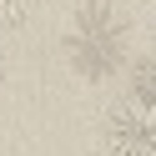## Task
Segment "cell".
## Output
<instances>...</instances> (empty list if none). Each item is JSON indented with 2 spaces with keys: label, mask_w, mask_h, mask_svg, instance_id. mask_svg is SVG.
<instances>
[{
  "label": "cell",
  "mask_w": 156,
  "mask_h": 156,
  "mask_svg": "<svg viewBox=\"0 0 156 156\" xmlns=\"http://www.w3.org/2000/svg\"><path fill=\"white\" fill-rule=\"evenodd\" d=\"M131 101H141V106L156 111V55H141L131 66Z\"/></svg>",
  "instance_id": "obj_3"
},
{
  "label": "cell",
  "mask_w": 156,
  "mask_h": 156,
  "mask_svg": "<svg viewBox=\"0 0 156 156\" xmlns=\"http://www.w3.org/2000/svg\"><path fill=\"white\" fill-rule=\"evenodd\" d=\"M106 151L111 156H156V111L126 101L106 116Z\"/></svg>",
  "instance_id": "obj_2"
},
{
  "label": "cell",
  "mask_w": 156,
  "mask_h": 156,
  "mask_svg": "<svg viewBox=\"0 0 156 156\" xmlns=\"http://www.w3.org/2000/svg\"><path fill=\"white\" fill-rule=\"evenodd\" d=\"M0 81H5V61H0Z\"/></svg>",
  "instance_id": "obj_5"
},
{
  "label": "cell",
  "mask_w": 156,
  "mask_h": 156,
  "mask_svg": "<svg viewBox=\"0 0 156 156\" xmlns=\"http://www.w3.org/2000/svg\"><path fill=\"white\" fill-rule=\"evenodd\" d=\"M66 61L76 66V76L86 81H101L116 66H126V51H131V20L116 10L111 0H91L71 15L66 25Z\"/></svg>",
  "instance_id": "obj_1"
},
{
  "label": "cell",
  "mask_w": 156,
  "mask_h": 156,
  "mask_svg": "<svg viewBox=\"0 0 156 156\" xmlns=\"http://www.w3.org/2000/svg\"><path fill=\"white\" fill-rule=\"evenodd\" d=\"M25 15H30V0H0V20L5 25H20Z\"/></svg>",
  "instance_id": "obj_4"
}]
</instances>
